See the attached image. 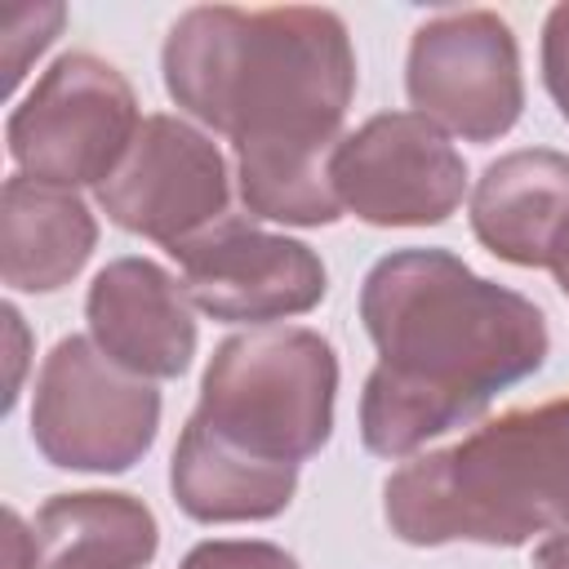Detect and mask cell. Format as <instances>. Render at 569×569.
Segmentation results:
<instances>
[{"instance_id": "cell-8", "label": "cell", "mask_w": 569, "mask_h": 569, "mask_svg": "<svg viewBox=\"0 0 569 569\" xmlns=\"http://www.w3.org/2000/svg\"><path fill=\"white\" fill-rule=\"evenodd\" d=\"M333 196L373 227H436L467 191V164L418 111H382L347 133L329 160Z\"/></svg>"}, {"instance_id": "cell-2", "label": "cell", "mask_w": 569, "mask_h": 569, "mask_svg": "<svg viewBox=\"0 0 569 569\" xmlns=\"http://www.w3.org/2000/svg\"><path fill=\"white\" fill-rule=\"evenodd\" d=\"M360 320L378 365L360 396V440L378 458H405L476 418L498 391L547 360L542 311L449 249H400L373 262Z\"/></svg>"}, {"instance_id": "cell-17", "label": "cell", "mask_w": 569, "mask_h": 569, "mask_svg": "<svg viewBox=\"0 0 569 569\" xmlns=\"http://www.w3.org/2000/svg\"><path fill=\"white\" fill-rule=\"evenodd\" d=\"M182 569H298V560L276 542H200Z\"/></svg>"}, {"instance_id": "cell-6", "label": "cell", "mask_w": 569, "mask_h": 569, "mask_svg": "<svg viewBox=\"0 0 569 569\" xmlns=\"http://www.w3.org/2000/svg\"><path fill=\"white\" fill-rule=\"evenodd\" d=\"M138 129L129 80L93 53H67L36 80L22 107H13L4 138L27 178L76 191L89 182L102 187Z\"/></svg>"}, {"instance_id": "cell-16", "label": "cell", "mask_w": 569, "mask_h": 569, "mask_svg": "<svg viewBox=\"0 0 569 569\" xmlns=\"http://www.w3.org/2000/svg\"><path fill=\"white\" fill-rule=\"evenodd\" d=\"M62 4H0V62H4V93L18 89L27 62L44 53L62 27Z\"/></svg>"}, {"instance_id": "cell-20", "label": "cell", "mask_w": 569, "mask_h": 569, "mask_svg": "<svg viewBox=\"0 0 569 569\" xmlns=\"http://www.w3.org/2000/svg\"><path fill=\"white\" fill-rule=\"evenodd\" d=\"M533 569H569V533L547 538V542L533 551Z\"/></svg>"}, {"instance_id": "cell-18", "label": "cell", "mask_w": 569, "mask_h": 569, "mask_svg": "<svg viewBox=\"0 0 569 569\" xmlns=\"http://www.w3.org/2000/svg\"><path fill=\"white\" fill-rule=\"evenodd\" d=\"M542 80L556 98L560 116L569 120V4H556L542 27Z\"/></svg>"}, {"instance_id": "cell-3", "label": "cell", "mask_w": 569, "mask_h": 569, "mask_svg": "<svg viewBox=\"0 0 569 569\" xmlns=\"http://www.w3.org/2000/svg\"><path fill=\"white\" fill-rule=\"evenodd\" d=\"M382 516L409 547H520L569 529V396L405 462L382 485Z\"/></svg>"}, {"instance_id": "cell-13", "label": "cell", "mask_w": 569, "mask_h": 569, "mask_svg": "<svg viewBox=\"0 0 569 569\" xmlns=\"http://www.w3.org/2000/svg\"><path fill=\"white\" fill-rule=\"evenodd\" d=\"M98 222L76 191L36 182L27 173L0 196V276L22 293H53L89 262Z\"/></svg>"}, {"instance_id": "cell-15", "label": "cell", "mask_w": 569, "mask_h": 569, "mask_svg": "<svg viewBox=\"0 0 569 569\" xmlns=\"http://www.w3.org/2000/svg\"><path fill=\"white\" fill-rule=\"evenodd\" d=\"M173 502L200 525H231V520H271L293 502L298 467L258 462L204 427L187 418L173 462H169Z\"/></svg>"}, {"instance_id": "cell-9", "label": "cell", "mask_w": 569, "mask_h": 569, "mask_svg": "<svg viewBox=\"0 0 569 569\" xmlns=\"http://www.w3.org/2000/svg\"><path fill=\"white\" fill-rule=\"evenodd\" d=\"M227 164L218 147L178 116H147L124 160L98 187L102 213L164 249L227 218Z\"/></svg>"}, {"instance_id": "cell-12", "label": "cell", "mask_w": 569, "mask_h": 569, "mask_svg": "<svg viewBox=\"0 0 569 569\" xmlns=\"http://www.w3.org/2000/svg\"><path fill=\"white\" fill-rule=\"evenodd\" d=\"M569 222V156L525 147L493 160L471 191L476 240L516 267H547Z\"/></svg>"}, {"instance_id": "cell-5", "label": "cell", "mask_w": 569, "mask_h": 569, "mask_svg": "<svg viewBox=\"0 0 569 569\" xmlns=\"http://www.w3.org/2000/svg\"><path fill=\"white\" fill-rule=\"evenodd\" d=\"M160 391L93 338H62L36 378L31 440L62 471H129L156 440Z\"/></svg>"}, {"instance_id": "cell-10", "label": "cell", "mask_w": 569, "mask_h": 569, "mask_svg": "<svg viewBox=\"0 0 569 569\" xmlns=\"http://www.w3.org/2000/svg\"><path fill=\"white\" fill-rule=\"evenodd\" d=\"M182 267L191 307L227 325H271L325 298V262L311 244L271 236L249 218H222L169 249Z\"/></svg>"}, {"instance_id": "cell-11", "label": "cell", "mask_w": 569, "mask_h": 569, "mask_svg": "<svg viewBox=\"0 0 569 569\" xmlns=\"http://www.w3.org/2000/svg\"><path fill=\"white\" fill-rule=\"evenodd\" d=\"M93 342L138 378H182L196 356L187 289L151 258L107 262L84 298Z\"/></svg>"}, {"instance_id": "cell-19", "label": "cell", "mask_w": 569, "mask_h": 569, "mask_svg": "<svg viewBox=\"0 0 569 569\" xmlns=\"http://www.w3.org/2000/svg\"><path fill=\"white\" fill-rule=\"evenodd\" d=\"M36 556H31V533L22 529L18 511H4V569H31Z\"/></svg>"}, {"instance_id": "cell-4", "label": "cell", "mask_w": 569, "mask_h": 569, "mask_svg": "<svg viewBox=\"0 0 569 569\" xmlns=\"http://www.w3.org/2000/svg\"><path fill=\"white\" fill-rule=\"evenodd\" d=\"M333 396L338 356L316 329L258 325L218 342L191 422L258 462L298 467L329 445Z\"/></svg>"}, {"instance_id": "cell-14", "label": "cell", "mask_w": 569, "mask_h": 569, "mask_svg": "<svg viewBox=\"0 0 569 569\" xmlns=\"http://www.w3.org/2000/svg\"><path fill=\"white\" fill-rule=\"evenodd\" d=\"M156 547V516L129 493H53L31 520V569H142Z\"/></svg>"}, {"instance_id": "cell-7", "label": "cell", "mask_w": 569, "mask_h": 569, "mask_svg": "<svg viewBox=\"0 0 569 569\" xmlns=\"http://www.w3.org/2000/svg\"><path fill=\"white\" fill-rule=\"evenodd\" d=\"M405 89L418 116L467 138H502L525 107L520 49L511 27L489 9H453L427 18L409 40Z\"/></svg>"}, {"instance_id": "cell-1", "label": "cell", "mask_w": 569, "mask_h": 569, "mask_svg": "<svg viewBox=\"0 0 569 569\" xmlns=\"http://www.w3.org/2000/svg\"><path fill=\"white\" fill-rule=\"evenodd\" d=\"M160 67L169 98L231 138L253 218L289 227L342 218L329 160L356 93V53L338 13L200 4L169 27Z\"/></svg>"}, {"instance_id": "cell-21", "label": "cell", "mask_w": 569, "mask_h": 569, "mask_svg": "<svg viewBox=\"0 0 569 569\" xmlns=\"http://www.w3.org/2000/svg\"><path fill=\"white\" fill-rule=\"evenodd\" d=\"M547 267H551V276H556V284H560V293L569 298V222H565V231L556 236V244H551V258H547Z\"/></svg>"}]
</instances>
